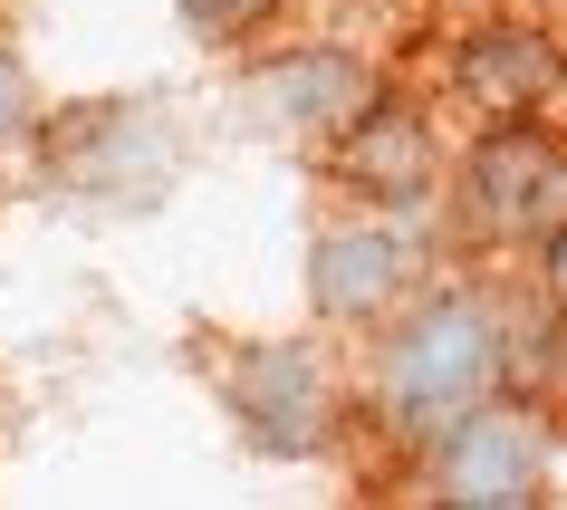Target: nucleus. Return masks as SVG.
Here are the masks:
<instances>
[{"instance_id":"f257e3e1","label":"nucleus","mask_w":567,"mask_h":510,"mask_svg":"<svg viewBox=\"0 0 567 510\" xmlns=\"http://www.w3.org/2000/svg\"><path fill=\"white\" fill-rule=\"evenodd\" d=\"M509 357H519V318H509L491 289H472V279L414 289V299L375 328L365 415L385 424L404 452H433L472 405H491V395L509 386Z\"/></svg>"},{"instance_id":"f03ea898","label":"nucleus","mask_w":567,"mask_h":510,"mask_svg":"<svg viewBox=\"0 0 567 510\" xmlns=\"http://www.w3.org/2000/svg\"><path fill=\"white\" fill-rule=\"evenodd\" d=\"M452 212L472 251H548L567 232V125L548 116H501L481 125L472 154L452 164Z\"/></svg>"},{"instance_id":"7ed1b4c3","label":"nucleus","mask_w":567,"mask_h":510,"mask_svg":"<svg viewBox=\"0 0 567 510\" xmlns=\"http://www.w3.org/2000/svg\"><path fill=\"white\" fill-rule=\"evenodd\" d=\"M212 386H221L231 434L260 462H318L337 443V424H347V395H337L328 357L308 337H250V347H231L212 366Z\"/></svg>"},{"instance_id":"20e7f679","label":"nucleus","mask_w":567,"mask_h":510,"mask_svg":"<svg viewBox=\"0 0 567 510\" xmlns=\"http://www.w3.org/2000/svg\"><path fill=\"white\" fill-rule=\"evenodd\" d=\"M39 164L68 203H96V212H145L164 183H174V135L154 106L135 96H106V106H78V116L39 125Z\"/></svg>"},{"instance_id":"39448f33","label":"nucleus","mask_w":567,"mask_h":510,"mask_svg":"<svg viewBox=\"0 0 567 510\" xmlns=\"http://www.w3.org/2000/svg\"><path fill=\"white\" fill-rule=\"evenodd\" d=\"M414 212H365L357 222H328V232L308 241V308H318V328H347V337H375L394 308L414 299Z\"/></svg>"},{"instance_id":"423d86ee","label":"nucleus","mask_w":567,"mask_h":510,"mask_svg":"<svg viewBox=\"0 0 567 510\" xmlns=\"http://www.w3.org/2000/svg\"><path fill=\"white\" fill-rule=\"evenodd\" d=\"M423 462H433V501H452V510L548 501V424H538V405H509V395L472 405Z\"/></svg>"},{"instance_id":"0eeeda50","label":"nucleus","mask_w":567,"mask_h":510,"mask_svg":"<svg viewBox=\"0 0 567 510\" xmlns=\"http://www.w3.org/2000/svg\"><path fill=\"white\" fill-rule=\"evenodd\" d=\"M328 183L347 203L365 212H433L452 193V164H443V135L404 106V96H375L357 125H337L328 135Z\"/></svg>"},{"instance_id":"6e6552de","label":"nucleus","mask_w":567,"mask_h":510,"mask_svg":"<svg viewBox=\"0 0 567 510\" xmlns=\"http://www.w3.org/2000/svg\"><path fill=\"white\" fill-rule=\"evenodd\" d=\"M240 96H250V116H260V125H279V135H308V145H328L337 125H357L365 106L385 96V78H375L357 49L318 39V49H269V59H250Z\"/></svg>"},{"instance_id":"1a4fd4ad","label":"nucleus","mask_w":567,"mask_h":510,"mask_svg":"<svg viewBox=\"0 0 567 510\" xmlns=\"http://www.w3.org/2000/svg\"><path fill=\"white\" fill-rule=\"evenodd\" d=\"M452 88H462V106H481V125L548 116L558 88H567V59L529 20H472V30L452 39Z\"/></svg>"},{"instance_id":"9d476101","label":"nucleus","mask_w":567,"mask_h":510,"mask_svg":"<svg viewBox=\"0 0 567 510\" xmlns=\"http://www.w3.org/2000/svg\"><path fill=\"white\" fill-rule=\"evenodd\" d=\"M509 386L529 395L548 424H567V308L548 299L538 328H519V357H509Z\"/></svg>"},{"instance_id":"9b49d317","label":"nucleus","mask_w":567,"mask_h":510,"mask_svg":"<svg viewBox=\"0 0 567 510\" xmlns=\"http://www.w3.org/2000/svg\"><path fill=\"white\" fill-rule=\"evenodd\" d=\"M174 10H183V30L203 39V49H250L289 0H174Z\"/></svg>"},{"instance_id":"f8f14e48","label":"nucleus","mask_w":567,"mask_h":510,"mask_svg":"<svg viewBox=\"0 0 567 510\" xmlns=\"http://www.w3.org/2000/svg\"><path fill=\"white\" fill-rule=\"evenodd\" d=\"M20 135H39V78L20 49H0V145H20Z\"/></svg>"},{"instance_id":"ddd939ff","label":"nucleus","mask_w":567,"mask_h":510,"mask_svg":"<svg viewBox=\"0 0 567 510\" xmlns=\"http://www.w3.org/2000/svg\"><path fill=\"white\" fill-rule=\"evenodd\" d=\"M538 279H548V299H558V308H567V232H558V241H548V251H538Z\"/></svg>"}]
</instances>
